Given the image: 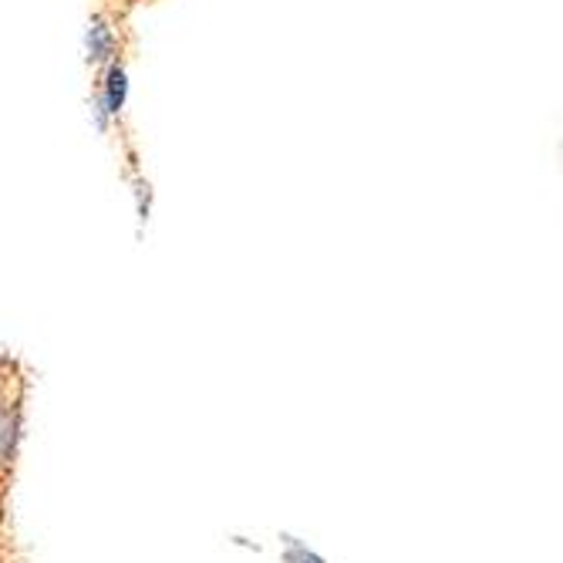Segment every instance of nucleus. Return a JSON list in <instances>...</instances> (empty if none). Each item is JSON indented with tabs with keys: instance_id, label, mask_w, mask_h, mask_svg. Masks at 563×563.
I'll return each mask as SVG.
<instances>
[{
	"instance_id": "nucleus-1",
	"label": "nucleus",
	"mask_w": 563,
	"mask_h": 563,
	"mask_svg": "<svg viewBox=\"0 0 563 563\" xmlns=\"http://www.w3.org/2000/svg\"><path fill=\"white\" fill-rule=\"evenodd\" d=\"M112 51H115V34H112V27L101 21V18H95L91 24H88V62H109L112 58Z\"/></svg>"
},
{
	"instance_id": "nucleus-2",
	"label": "nucleus",
	"mask_w": 563,
	"mask_h": 563,
	"mask_svg": "<svg viewBox=\"0 0 563 563\" xmlns=\"http://www.w3.org/2000/svg\"><path fill=\"white\" fill-rule=\"evenodd\" d=\"M122 101H125V68L112 65L109 68V81H106V112L119 115L122 112Z\"/></svg>"
},
{
	"instance_id": "nucleus-3",
	"label": "nucleus",
	"mask_w": 563,
	"mask_h": 563,
	"mask_svg": "<svg viewBox=\"0 0 563 563\" xmlns=\"http://www.w3.org/2000/svg\"><path fill=\"white\" fill-rule=\"evenodd\" d=\"M11 432H14V422L8 416H0V459H4L8 449H11V439H14Z\"/></svg>"
},
{
	"instance_id": "nucleus-4",
	"label": "nucleus",
	"mask_w": 563,
	"mask_h": 563,
	"mask_svg": "<svg viewBox=\"0 0 563 563\" xmlns=\"http://www.w3.org/2000/svg\"><path fill=\"white\" fill-rule=\"evenodd\" d=\"M290 560H294V563H321V560H318V556H311V553H294Z\"/></svg>"
}]
</instances>
